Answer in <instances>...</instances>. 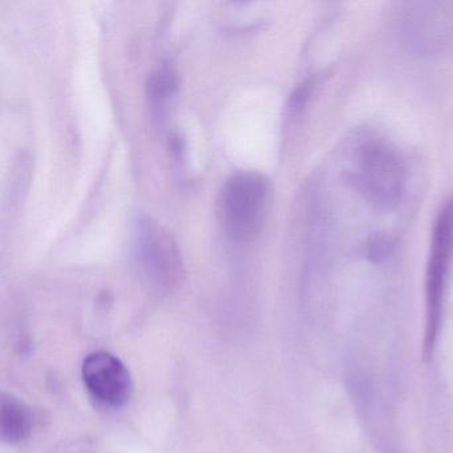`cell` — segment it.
Returning <instances> with one entry per match:
<instances>
[{"instance_id": "3", "label": "cell", "mask_w": 453, "mask_h": 453, "mask_svg": "<svg viewBox=\"0 0 453 453\" xmlns=\"http://www.w3.org/2000/svg\"><path fill=\"white\" fill-rule=\"evenodd\" d=\"M89 394L103 404L121 407L132 396L131 373L119 357L99 351L88 355L81 368Z\"/></svg>"}, {"instance_id": "2", "label": "cell", "mask_w": 453, "mask_h": 453, "mask_svg": "<svg viewBox=\"0 0 453 453\" xmlns=\"http://www.w3.org/2000/svg\"><path fill=\"white\" fill-rule=\"evenodd\" d=\"M134 258L142 274L160 288H169L182 274L179 245L165 226L150 216H140L134 224Z\"/></svg>"}, {"instance_id": "1", "label": "cell", "mask_w": 453, "mask_h": 453, "mask_svg": "<svg viewBox=\"0 0 453 453\" xmlns=\"http://www.w3.org/2000/svg\"><path fill=\"white\" fill-rule=\"evenodd\" d=\"M272 188L264 174L240 171L230 174L222 185L217 203L219 224L233 242L256 240L269 211Z\"/></svg>"}, {"instance_id": "5", "label": "cell", "mask_w": 453, "mask_h": 453, "mask_svg": "<svg viewBox=\"0 0 453 453\" xmlns=\"http://www.w3.org/2000/svg\"><path fill=\"white\" fill-rule=\"evenodd\" d=\"M33 428V415L25 403L4 394L0 403V434L7 442L25 440Z\"/></svg>"}, {"instance_id": "4", "label": "cell", "mask_w": 453, "mask_h": 453, "mask_svg": "<svg viewBox=\"0 0 453 453\" xmlns=\"http://www.w3.org/2000/svg\"><path fill=\"white\" fill-rule=\"evenodd\" d=\"M453 237V208H448L442 213L434 234L431 261H429L428 280H426V355H431L432 347L436 341L439 327L440 307H441L442 290H444L445 275H447L448 258H449L450 243Z\"/></svg>"}, {"instance_id": "6", "label": "cell", "mask_w": 453, "mask_h": 453, "mask_svg": "<svg viewBox=\"0 0 453 453\" xmlns=\"http://www.w3.org/2000/svg\"><path fill=\"white\" fill-rule=\"evenodd\" d=\"M177 87V75L171 65H161V68L150 73L147 81V96L157 116H163L164 108L176 94Z\"/></svg>"}]
</instances>
